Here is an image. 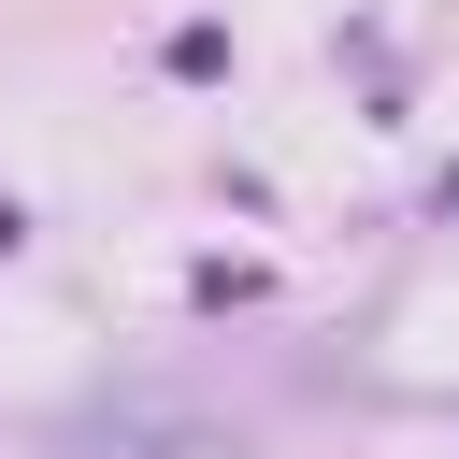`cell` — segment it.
I'll list each match as a JSON object with an SVG mask.
<instances>
[{
	"mask_svg": "<svg viewBox=\"0 0 459 459\" xmlns=\"http://www.w3.org/2000/svg\"><path fill=\"white\" fill-rule=\"evenodd\" d=\"M72 459H230V430L186 416V402H115V416L72 430Z\"/></svg>",
	"mask_w": 459,
	"mask_h": 459,
	"instance_id": "6da1fadb",
	"label": "cell"
}]
</instances>
